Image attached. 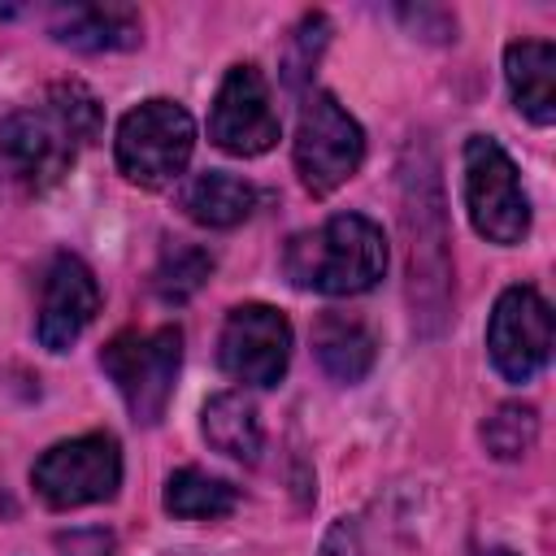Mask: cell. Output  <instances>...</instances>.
I'll return each instance as SVG.
<instances>
[{
    "label": "cell",
    "instance_id": "6da1fadb",
    "mask_svg": "<svg viewBox=\"0 0 556 556\" xmlns=\"http://www.w3.org/2000/svg\"><path fill=\"white\" fill-rule=\"evenodd\" d=\"M96 135H100V100L74 78L52 83L43 104L17 109L0 122V161L30 191H43L61 174H70L78 148L96 143Z\"/></svg>",
    "mask_w": 556,
    "mask_h": 556
},
{
    "label": "cell",
    "instance_id": "52a82bcc",
    "mask_svg": "<svg viewBox=\"0 0 556 556\" xmlns=\"http://www.w3.org/2000/svg\"><path fill=\"white\" fill-rule=\"evenodd\" d=\"M30 482L48 508H83L113 500L122 486V452L113 434H78L65 443H52L35 469Z\"/></svg>",
    "mask_w": 556,
    "mask_h": 556
},
{
    "label": "cell",
    "instance_id": "5bb4252c",
    "mask_svg": "<svg viewBox=\"0 0 556 556\" xmlns=\"http://www.w3.org/2000/svg\"><path fill=\"white\" fill-rule=\"evenodd\" d=\"M504 78L517 109L534 126H552L556 117V48L547 39H517L504 48Z\"/></svg>",
    "mask_w": 556,
    "mask_h": 556
},
{
    "label": "cell",
    "instance_id": "7402d4cb",
    "mask_svg": "<svg viewBox=\"0 0 556 556\" xmlns=\"http://www.w3.org/2000/svg\"><path fill=\"white\" fill-rule=\"evenodd\" d=\"M113 534L100 530V526H87V530H70V534H56V552L61 556H113Z\"/></svg>",
    "mask_w": 556,
    "mask_h": 556
},
{
    "label": "cell",
    "instance_id": "603a6c76",
    "mask_svg": "<svg viewBox=\"0 0 556 556\" xmlns=\"http://www.w3.org/2000/svg\"><path fill=\"white\" fill-rule=\"evenodd\" d=\"M317 556H361V543H356V526L352 521H334L321 539V552Z\"/></svg>",
    "mask_w": 556,
    "mask_h": 556
},
{
    "label": "cell",
    "instance_id": "8992f818",
    "mask_svg": "<svg viewBox=\"0 0 556 556\" xmlns=\"http://www.w3.org/2000/svg\"><path fill=\"white\" fill-rule=\"evenodd\" d=\"M465 208L482 239L491 243H521L530 230V200L521 191V174L513 156L486 139L469 135L465 143Z\"/></svg>",
    "mask_w": 556,
    "mask_h": 556
},
{
    "label": "cell",
    "instance_id": "3957f363",
    "mask_svg": "<svg viewBox=\"0 0 556 556\" xmlns=\"http://www.w3.org/2000/svg\"><path fill=\"white\" fill-rule=\"evenodd\" d=\"M113 152H117V169L130 182L161 191L182 178V169L195 152V122L178 100L152 96L117 122Z\"/></svg>",
    "mask_w": 556,
    "mask_h": 556
},
{
    "label": "cell",
    "instance_id": "cb8c5ba5",
    "mask_svg": "<svg viewBox=\"0 0 556 556\" xmlns=\"http://www.w3.org/2000/svg\"><path fill=\"white\" fill-rule=\"evenodd\" d=\"M495 556H513V552H495Z\"/></svg>",
    "mask_w": 556,
    "mask_h": 556
},
{
    "label": "cell",
    "instance_id": "7c38bea8",
    "mask_svg": "<svg viewBox=\"0 0 556 556\" xmlns=\"http://www.w3.org/2000/svg\"><path fill=\"white\" fill-rule=\"evenodd\" d=\"M100 313V282L74 252H56L39 282V321L35 334L43 348L65 352Z\"/></svg>",
    "mask_w": 556,
    "mask_h": 556
},
{
    "label": "cell",
    "instance_id": "4fadbf2b",
    "mask_svg": "<svg viewBox=\"0 0 556 556\" xmlns=\"http://www.w3.org/2000/svg\"><path fill=\"white\" fill-rule=\"evenodd\" d=\"M56 43L78 52H126L143 39V22L130 4H56L48 13Z\"/></svg>",
    "mask_w": 556,
    "mask_h": 556
},
{
    "label": "cell",
    "instance_id": "ba28073f",
    "mask_svg": "<svg viewBox=\"0 0 556 556\" xmlns=\"http://www.w3.org/2000/svg\"><path fill=\"white\" fill-rule=\"evenodd\" d=\"M361 161H365V130L356 126V117L330 91L308 96L300 113V130H295L300 182L313 195H330L361 169Z\"/></svg>",
    "mask_w": 556,
    "mask_h": 556
},
{
    "label": "cell",
    "instance_id": "9c48e42d",
    "mask_svg": "<svg viewBox=\"0 0 556 556\" xmlns=\"http://www.w3.org/2000/svg\"><path fill=\"white\" fill-rule=\"evenodd\" d=\"M486 352L508 382H530L552 356V308L534 287H508L486 321Z\"/></svg>",
    "mask_w": 556,
    "mask_h": 556
},
{
    "label": "cell",
    "instance_id": "d6986e66",
    "mask_svg": "<svg viewBox=\"0 0 556 556\" xmlns=\"http://www.w3.org/2000/svg\"><path fill=\"white\" fill-rule=\"evenodd\" d=\"M213 274V256L195 243H169L152 269V291L165 304H187Z\"/></svg>",
    "mask_w": 556,
    "mask_h": 556
},
{
    "label": "cell",
    "instance_id": "ac0fdd59",
    "mask_svg": "<svg viewBox=\"0 0 556 556\" xmlns=\"http://www.w3.org/2000/svg\"><path fill=\"white\" fill-rule=\"evenodd\" d=\"M239 491L226 478H213L204 469H178L165 482V513L182 517V521H217L226 513H235Z\"/></svg>",
    "mask_w": 556,
    "mask_h": 556
},
{
    "label": "cell",
    "instance_id": "7a4b0ae2",
    "mask_svg": "<svg viewBox=\"0 0 556 556\" xmlns=\"http://www.w3.org/2000/svg\"><path fill=\"white\" fill-rule=\"evenodd\" d=\"M282 269L291 287L317 295H361L387 269V239L382 226L361 213H339L313 230L287 239Z\"/></svg>",
    "mask_w": 556,
    "mask_h": 556
},
{
    "label": "cell",
    "instance_id": "e0dca14e",
    "mask_svg": "<svg viewBox=\"0 0 556 556\" xmlns=\"http://www.w3.org/2000/svg\"><path fill=\"white\" fill-rule=\"evenodd\" d=\"M200 430L222 456H235V460H256L261 456V421H256V408L239 391L213 395L200 413Z\"/></svg>",
    "mask_w": 556,
    "mask_h": 556
},
{
    "label": "cell",
    "instance_id": "2e32d148",
    "mask_svg": "<svg viewBox=\"0 0 556 556\" xmlns=\"http://www.w3.org/2000/svg\"><path fill=\"white\" fill-rule=\"evenodd\" d=\"M182 208L191 222L208 226V230H226V226H239L252 217L256 208V187L235 178V174H222V169H204L187 182L182 191Z\"/></svg>",
    "mask_w": 556,
    "mask_h": 556
},
{
    "label": "cell",
    "instance_id": "5b68a950",
    "mask_svg": "<svg viewBox=\"0 0 556 556\" xmlns=\"http://www.w3.org/2000/svg\"><path fill=\"white\" fill-rule=\"evenodd\" d=\"M404 230H408V295L413 317H443L447 308V235H443V200L434 182V165L421 161L417 169H404Z\"/></svg>",
    "mask_w": 556,
    "mask_h": 556
},
{
    "label": "cell",
    "instance_id": "44dd1931",
    "mask_svg": "<svg viewBox=\"0 0 556 556\" xmlns=\"http://www.w3.org/2000/svg\"><path fill=\"white\" fill-rule=\"evenodd\" d=\"M326 39H330V22H326L321 13L300 17V26L291 30V43H287V56H282L287 87H300V83L313 74V65H317V56H321Z\"/></svg>",
    "mask_w": 556,
    "mask_h": 556
},
{
    "label": "cell",
    "instance_id": "277c9868",
    "mask_svg": "<svg viewBox=\"0 0 556 556\" xmlns=\"http://www.w3.org/2000/svg\"><path fill=\"white\" fill-rule=\"evenodd\" d=\"M178 365H182V330L178 326H156L143 334L122 330L100 348V369L113 378L117 395L126 400V408L139 426H156L165 417Z\"/></svg>",
    "mask_w": 556,
    "mask_h": 556
},
{
    "label": "cell",
    "instance_id": "9a60e30c",
    "mask_svg": "<svg viewBox=\"0 0 556 556\" xmlns=\"http://www.w3.org/2000/svg\"><path fill=\"white\" fill-rule=\"evenodd\" d=\"M313 352H317V365L334 382L352 387V382H361L374 369L378 343H374L365 321H356L348 313H321L317 326H313Z\"/></svg>",
    "mask_w": 556,
    "mask_h": 556
},
{
    "label": "cell",
    "instance_id": "30bf717a",
    "mask_svg": "<svg viewBox=\"0 0 556 556\" xmlns=\"http://www.w3.org/2000/svg\"><path fill=\"white\" fill-rule=\"evenodd\" d=\"M208 139L230 156H261L278 143V113L256 65L239 61L226 70L208 109Z\"/></svg>",
    "mask_w": 556,
    "mask_h": 556
},
{
    "label": "cell",
    "instance_id": "ffe728a7",
    "mask_svg": "<svg viewBox=\"0 0 556 556\" xmlns=\"http://www.w3.org/2000/svg\"><path fill=\"white\" fill-rule=\"evenodd\" d=\"M539 439V413L530 404H500L482 421V443L495 460H521Z\"/></svg>",
    "mask_w": 556,
    "mask_h": 556
},
{
    "label": "cell",
    "instance_id": "8fae6325",
    "mask_svg": "<svg viewBox=\"0 0 556 556\" xmlns=\"http://www.w3.org/2000/svg\"><path fill=\"white\" fill-rule=\"evenodd\" d=\"M217 361L248 387H278L291 361V326L269 304H239L226 313Z\"/></svg>",
    "mask_w": 556,
    "mask_h": 556
}]
</instances>
